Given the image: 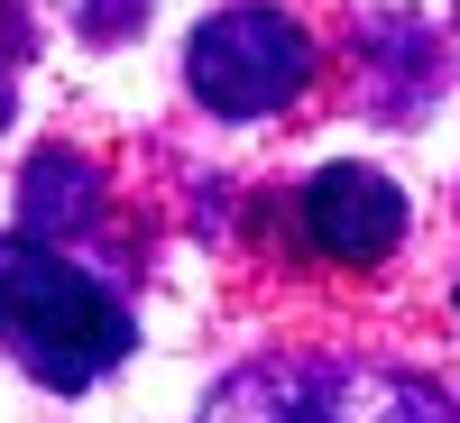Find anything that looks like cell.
I'll use <instances>...</instances> for the list:
<instances>
[{"label": "cell", "mask_w": 460, "mask_h": 423, "mask_svg": "<svg viewBox=\"0 0 460 423\" xmlns=\"http://www.w3.org/2000/svg\"><path fill=\"white\" fill-rule=\"evenodd\" d=\"M184 84L221 120H258V110H277V101H295L314 84V37L286 10H221L184 47Z\"/></svg>", "instance_id": "obj_3"}, {"label": "cell", "mask_w": 460, "mask_h": 423, "mask_svg": "<svg viewBox=\"0 0 460 423\" xmlns=\"http://www.w3.org/2000/svg\"><path fill=\"white\" fill-rule=\"evenodd\" d=\"M0 350L37 387H93L102 368H120L129 313L102 277H84L47 240H0Z\"/></svg>", "instance_id": "obj_1"}, {"label": "cell", "mask_w": 460, "mask_h": 423, "mask_svg": "<svg viewBox=\"0 0 460 423\" xmlns=\"http://www.w3.org/2000/svg\"><path fill=\"white\" fill-rule=\"evenodd\" d=\"M295 221H304V240H314L332 267H377L405 240V194L377 166H323L314 184H304Z\"/></svg>", "instance_id": "obj_4"}, {"label": "cell", "mask_w": 460, "mask_h": 423, "mask_svg": "<svg viewBox=\"0 0 460 423\" xmlns=\"http://www.w3.org/2000/svg\"><path fill=\"white\" fill-rule=\"evenodd\" d=\"M10 65H19V28H10V10H0V110H10Z\"/></svg>", "instance_id": "obj_5"}, {"label": "cell", "mask_w": 460, "mask_h": 423, "mask_svg": "<svg viewBox=\"0 0 460 423\" xmlns=\"http://www.w3.org/2000/svg\"><path fill=\"white\" fill-rule=\"evenodd\" d=\"M203 423H460V414H451V396H433L405 368L286 350V359L230 368L203 405Z\"/></svg>", "instance_id": "obj_2"}]
</instances>
